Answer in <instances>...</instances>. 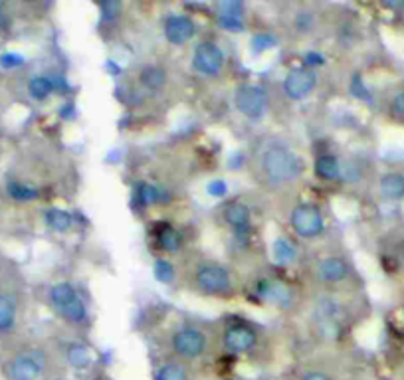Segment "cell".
Masks as SVG:
<instances>
[{"label": "cell", "instance_id": "1", "mask_svg": "<svg viewBox=\"0 0 404 380\" xmlns=\"http://www.w3.org/2000/svg\"><path fill=\"white\" fill-rule=\"evenodd\" d=\"M256 171L268 186H287L306 174V161L285 143H268L256 155Z\"/></svg>", "mask_w": 404, "mask_h": 380}, {"label": "cell", "instance_id": "2", "mask_svg": "<svg viewBox=\"0 0 404 380\" xmlns=\"http://www.w3.org/2000/svg\"><path fill=\"white\" fill-rule=\"evenodd\" d=\"M188 287L198 295L228 299L236 295V280L228 266L216 260H197L188 270Z\"/></svg>", "mask_w": 404, "mask_h": 380}, {"label": "cell", "instance_id": "3", "mask_svg": "<svg viewBox=\"0 0 404 380\" xmlns=\"http://www.w3.org/2000/svg\"><path fill=\"white\" fill-rule=\"evenodd\" d=\"M212 350V335L198 323H181L167 335V353L169 357L183 360L186 365H195L207 359Z\"/></svg>", "mask_w": 404, "mask_h": 380}, {"label": "cell", "instance_id": "4", "mask_svg": "<svg viewBox=\"0 0 404 380\" xmlns=\"http://www.w3.org/2000/svg\"><path fill=\"white\" fill-rule=\"evenodd\" d=\"M311 325L325 341H337L345 333L347 309L337 297V291H321L311 303Z\"/></svg>", "mask_w": 404, "mask_h": 380}, {"label": "cell", "instance_id": "5", "mask_svg": "<svg viewBox=\"0 0 404 380\" xmlns=\"http://www.w3.org/2000/svg\"><path fill=\"white\" fill-rule=\"evenodd\" d=\"M48 303L66 325L82 329L89 323V307L72 282H56L48 291Z\"/></svg>", "mask_w": 404, "mask_h": 380}, {"label": "cell", "instance_id": "6", "mask_svg": "<svg viewBox=\"0 0 404 380\" xmlns=\"http://www.w3.org/2000/svg\"><path fill=\"white\" fill-rule=\"evenodd\" d=\"M50 369V353L40 347L20 348L2 365L6 380H42Z\"/></svg>", "mask_w": 404, "mask_h": 380}, {"label": "cell", "instance_id": "7", "mask_svg": "<svg viewBox=\"0 0 404 380\" xmlns=\"http://www.w3.org/2000/svg\"><path fill=\"white\" fill-rule=\"evenodd\" d=\"M260 345L262 331L250 321L232 319L220 331V347L232 357H252L258 353Z\"/></svg>", "mask_w": 404, "mask_h": 380}, {"label": "cell", "instance_id": "8", "mask_svg": "<svg viewBox=\"0 0 404 380\" xmlns=\"http://www.w3.org/2000/svg\"><path fill=\"white\" fill-rule=\"evenodd\" d=\"M313 280L321 287V291H337L339 287H345L353 277V263L347 256L331 251L313 263Z\"/></svg>", "mask_w": 404, "mask_h": 380}, {"label": "cell", "instance_id": "9", "mask_svg": "<svg viewBox=\"0 0 404 380\" xmlns=\"http://www.w3.org/2000/svg\"><path fill=\"white\" fill-rule=\"evenodd\" d=\"M325 216L323 210L315 202H299L289 212V228L297 238L315 240L325 232Z\"/></svg>", "mask_w": 404, "mask_h": 380}, {"label": "cell", "instance_id": "10", "mask_svg": "<svg viewBox=\"0 0 404 380\" xmlns=\"http://www.w3.org/2000/svg\"><path fill=\"white\" fill-rule=\"evenodd\" d=\"M234 107L242 117L250 121H260L270 109V96L258 84H244L234 91Z\"/></svg>", "mask_w": 404, "mask_h": 380}, {"label": "cell", "instance_id": "11", "mask_svg": "<svg viewBox=\"0 0 404 380\" xmlns=\"http://www.w3.org/2000/svg\"><path fill=\"white\" fill-rule=\"evenodd\" d=\"M254 291L260 301L270 307H275V309H282V311H289L297 305V291L294 285H289L284 280H278V277H263L256 283Z\"/></svg>", "mask_w": 404, "mask_h": 380}, {"label": "cell", "instance_id": "12", "mask_svg": "<svg viewBox=\"0 0 404 380\" xmlns=\"http://www.w3.org/2000/svg\"><path fill=\"white\" fill-rule=\"evenodd\" d=\"M193 67L198 76L220 77L226 70V54L214 40H202L193 52Z\"/></svg>", "mask_w": 404, "mask_h": 380}, {"label": "cell", "instance_id": "13", "mask_svg": "<svg viewBox=\"0 0 404 380\" xmlns=\"http://www.w3.org/2000/svg\"><path fill=\"white\" fill-rule=\"evenodd\" d=\"M319 86V76L315 70L309 67H295L287 72L282 81L284 96L292 101H306L317 91Z\"/></svg>", "mask_w": 404, "mask_h": 380}, {"label": "cell", "instance_id": "14", "mask_svg": "<svg viewBox=\"0 0 404 380\" xmlns=\"http://www.w3.org/2000/svg\"><path fill=\"white\" fill-rule=\"evenodd\" d=\"M222 222L226 224L232 232V236L238 242H248L254 228V216L248 204H244L240 200H230L222 207Z\"/></svg>", "mask_w": 404, "mask_h": 380}, {"label": "cell", "instance_id": "15", "mask_svg": "<svg viewBox=\"0 0 404 380\" xmlns=\"http://www.w3.org/2000/svg\"><path fill=\"white\" fill-rule=\"evenodd\" d=\"M197 32V22L193 20L188 14H171V16H167L163 24L164 40L173 46H185V44L193 42Z\"/></svg>", "mask_w": 404, "mask_h": 380}, {"label": "cell", "instance_id": "16", "mask_svg": "<svg viewBox=\"0 0 404 380\" xmlns=\"http://www.w3.org/2000/svg\"><path fill=\"white\" fill-rule=\"evenodd\" d=\"M153 380H195V374H193L190 365L173 359V357H167L163 362L157 365Z\"/></svg>", "mask_w": 404, "mask_h": 380}, {"label": "cell", "instance_id": "17", "mask_svg": "<svg viewBox=\"0 0 404 380\" xmlns=\"http://www.w3.org/2000/svg\"><path fill=\"white\" fill-rule=\"evenodd\" d=\"M216 14L220 26L230 32H238L244 28V6L240 2H219Z\"/></svg>", "mask_w": 404, "mask_h": 380}, {"label": "cell", "instance_id": "18", "mask_svg": "<svg viewBox=\"0 0 404 380\" xmlns=\"http://www.w3.org/2000/svg\"><path fill=\"white\" fill-rule=\"evenodd\" d=\"M379 195L389 202L404 200V173L389 171L379 178Z\"/></svg>", "mask_w": 404, "mask_h": 380}, {"label": "cell", "instance_id": "19", "mask_svg": "<svg viewBox=\"0 0 404 380\" xmlns=\"http://www.w3.org/2000/svg\"><path fill=\"white\" fill-rule=\"evenodd\" d=\"M313 173L319 181L323 183H335L341 181V173H343V163L339 161L337 155L333 152H325V155H319L313 163Z\"/></svg>", "mask_w": 404, "mask_h": 380}, {"label": "cell", "instance_id": "20", "mask_svg": "<svg viewBox=\"0 0 404 380\" xmlns=\"http://www.w3.org/2000/svg\"><path fill=\"white\" fill-rule=\"evenodd\" d=\"M292 380H341L337 369L329 362H307L294 372Z\"/></svg>", "mask_w": 404, "mask_h": 380}, {"label": "cell", "instance_id": "21", "mask_svg": "<svg viewBox=\"0 0 404 380\" xmlns=\"http://www.w3.org/2000/svg\"><path fill=\"white\" fill-rule=\"evenodd\" d=\"M167 79H169V76L161 65H145L139 72V86L151 96L163 91V87L167 86Z\"/></svg>", "mask_w": 404, "mask_h": 380}, {"label": "cell", "instance_id": "22", "mask_svg": "<svg viewBox=\"0 0 404 380\" xmlns=\"http://www.w3.org/2000/svg\"><path fill=\"white\" fill-rule=\"evenodd\" d=\"M155 242H157V248L164 254H176L183 248V234L175 226L163 224L155 230Z\"/></svg>", "mask_w": 404, "mask_h": 380}, {"label": "cell", "instance_id": "23", "mask_svg": "<svg viewBox=\"0 0 404 380\" xmlns=\"http://www.w3.org/2000/svg\"><path fill=\"white\" fill-rule=\"evenodd\" d=\"M44 222L48 228L56 232V234H66L76 226V218L72 212H67L64 208H50L46 210Z\"/></svg>", "mask_w": 404, "mask_h": 380}, {"label": "cell", "instance_id": "24", "mask_svg": "<svg viewBox=\"0 0 404 380\" xmlns=\"http://www.w3.org/2000/svg\"><path fill=\"white\" fill-rule=\"evenodd\" d=\"M18 319V301L11 294H0V333H8Z\"/></svg>", "mask_w": 404, "mask_h": 380}, {"label": "cell", "instance_id": "25", "mask_svg": "<svg viewBox=\"0 0 404 380\" xmlns=\"http://www.w3.org/2000/svg\"><path fill=\"white\" fill-rule=\"evenodd\" d=\"M66 360L74 369H89L91 365V350L82 341H72L66 347Z\"/></svg>", "mask_w": 404, "mask_h": 380}, {"label": "cell", "instance_id": "26", "mask_svg": "<svg viewBox=\"0 0 404 380\" xmlns=\"http://www.w3.org/2000/svg\"><path fill=\"white\" fill-rule=\"evenodd\" d=\"M272 256L278 266H289V263H294L297 260V246L289 238H285V236L282 238L280 236L273 242Z\"/></svg>", "mask_w": 404, "mask_h": 380}, {"label": "cell", "instance_id": "27", "mask_svg": "<svg viewBox=\"0 0 404 380\" xmlns=\"http://www.w3.org/2000/svg\"><path fill=\"white\" fill-rule=\"evenodd\" d=\"M317 28V16L313 11L301 8L292 16V32L299 34V36H309L313 34Z\"/></svg>", "mask_w": 404, "mask_h": 380}, {"label": "cell", "instance_id": "28", "mask_svg": "<svg viewBox=\"0 0 404 380\" xmlns=\"http://www.w3.org/2000/svg\"><path fill=\"white\" fill-rule=\"evenodd\" d=\"M56 91V84L52 77L48 76H34L28 81V93L32 96L36 101H44Z\"/></svg>", "mask_w": 404, "mask_h": 380}, {"label": "cell", "instance_id": "29", "mask_svg": "<svg viewBox=\"0 0 404 380\" xmlns=\"http://www.w3.org/2000/svg\"><path fill=\"white\" fill-rule=\"evenodd\" d=\"M135 195H137V200L141 207H155L163 200V190L151 183H139Z\"/></svg>", "mask_w": 404, "mask_h": 380}, {"label": "cell", "instance_id": "30", "mask_svg": "<svg viewBox=\"0 0 404 380\" xmlns=\"http://www.w3.org/2000/svg\"><path fill=\"white\" fill-rule=\"evenodd\" d=\"M6 190H8V195H11L14 200H18V202H30V200L38 198V190H36L34 186L26 185V183H18V181L8 183Z\"/></svg>", "mask_w": 404, "mask_h": 380}, {"label": "cell", "instance_id": "31", "mask_svg": "<svg viewBox=\"0 0 404 380\" xmlns=\"http://www.w3.org/2000/svg\"><path fill=\"white\" fill-rule=\"evenodd\" d=\"M153 273L159 282L171 283L173 280H175L176 270H175V266H173L169 260H157L153 266Z\"/></svg>", "mask_w": 404, "mask_h": 380}, {"label": "cell", "instance_id": "32", "mask_svg": "<svg viewBox=\"0 0 404 380\" xmlns=\"http://www.w3.org/2000/svg\"><path fill=\"white\" fill-rule=\"evenodd\" d=\"M389 111L396 119L404 121V89H398L389 101Z\"/></svg>", "mask_w": 404, "mask_h": 380}, {"label": "cell", "instance_id": "33", "mask_svg": "<svg viewBox=\"0 0 404 380\" xmlns=\"http://www.w3.org/2000/svg\"><path fill=\"white\" fill-rule=\"evenodd\" d=\"M101 8V18L103 20H113V18H117L121 14V11H123V6H121L119 2H105V4H101L99 6Z\"/></svg>", "mask_w": 404, "mask_h": 380}, {"label": "cell", "instance_id": "34", "mask_svg": "<svg viewBox=\"0 0 404 380\" xmlns=\"http://www.w3.org/2000/svg\"><path fill=\"white\" fill-rule=\"evenodd\" d=\"M24 64V58L20 54H14V52H4L0 54V65L6 67V70H12V67H18V65Z\"/></svg>", "mask_w": 404, "mask_h": 380}, {"label": "cell", "instance_id": "35", "mask_svg": "<svg viewBox=\"0 0 404 380\" xmlns=\"http://www.w3.org/2000/svg\"><path fill=\"white\" fill-rule=\"evenodd\" d=\"M208 192L212 196L226 195V185H224V181H214L212 185H208Z\"/></svg>", "mask_w": 404, "mask_h": 380}, {"label": "cell", "instance_id": "36", "mask_svg": "<svg viewBox=\"0 0 404 380\" xmlns=\"http://www.w3.org/2000/svg\"><path fill=\"white\" fill-rule=\"evenodd\" d=\"M96 380H111V379H107V376H101V379H96Z\"/></svg>", "mask_w": 404, "mask_h": 380}]
</instances>
